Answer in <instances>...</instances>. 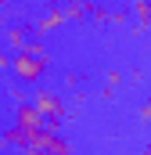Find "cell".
I'll return each mask as SVG.
<instances>
[{
    "label": "cell",
    "instance_id": "6da1fadb",
    "mask_svg": "<svg viewBox=\"0 0 151 155\" xmlns=\"http://www.w3.org/2000/svg\"><path fill=\"white\" fill-rule=\"evenodd\" d=\"M47 51L40 47V43H29V47H22L14 58H11V72L22 79V83H36L43 76V69H47Z\"/></svg>",
    "mask_w": 151,
    "mask_h": 155
},
{
    "label": "cell",
    "instance_id": "52a82bcc",
    "mask_svg": "<svg viewBox=\"0 0 151 155\" xmlns=\"http://www.w3.org/2000/svg\"><path fill=\"white\" fill-rule=\"evenodd\" d=\"M140 155H151V148H144V152H140Z\"/></svg>",
    "mask_w": 151,
    "mask_h": 155
},
{
    "label": "cell",
    "instance_id": "ba28073f",
    "mask_svg": "<svg viewBox=\"0 0 151 155\" xmlns=\"http://www.w3.org/2000/svg\"><path fill=\"white\" fill-rule=\"evenodd\" d=\"M0 155H4V152H0Z\"/></svg>",
    "mask_w": 151,
    "mask_h": 155
},
{
    "label": "cell",
    "instance_id": "277c9868",
    "mask_svg": "<svg viewBox=\"0 0 151 155\" xmlns=\"http://www.w3.org/2000/svg\"><path fill=\"white\" fill-rule=\"evenodd\" d=\"M14 126H22L25 134H40V130H47V119L40 116L36 105H18V112H14Z\"/></svg>",
    "mask_w": 151,
    "mask_h": 155
},
{
    "label": "cell",
    "instance_id": "7a4b0ae2",
    "mask_svg": "<svg viewBox=\"0 0 151 155\" xmlns=\"http://www.w3.org/2000/svg\"><path fill=\"white\" fill-rule=\"evenodd\" d=\"M22 155H72V148L54 130H40V134H29V144L22 148Z\"/></svg>",
    "mask_w": 151,
    "mask_h": 155
},
{
    "label": "cell",
    "instance_id": "5b68a950",
    "mask_svg": "<svg viewBox=\"0 0 151 155\" xmlns=\"http://www.w3.org/2000/svg\"><path fill=\"white\" fill-rule=\"evenodd\" d=\"M61 22H69V15H65V7H50L43 18H40V25H36V33H50V29H58Z\"/></svg>",
    "mask_w": 151,
    "mask_h": 155
},
{
    "label": "cell",
    "instance_id": "8992f818",
    "mask_svg": "<svg viewBox=\"0 0 151 155\" xmlns=\"http://www.w3.org/2000/svg\"><path fill=\"white\" fill-rule=\"evenodd\" d=\"M140 119H144V123H151V97L140 105Z\"/></svg>",
    "mask_w": 151,
    "mask_h": 155
},
{
    "label": "cell",
    "instance_id": "3957f363",
    "mask_svg": "<svg viewBox=\"0 0 151 155\" xmlns=\"http://www.w3.org/2000/svg\"><path fill=\"white\" fill-rule=\"evenodd\" d=\"M33 105L40 108V116L47 119V130H58V126L65 123V105H61V97H58L54 90H36Z\"/></svg>",
    "mask_w": 151,
    "mask_h": 155
}]
</instances>
